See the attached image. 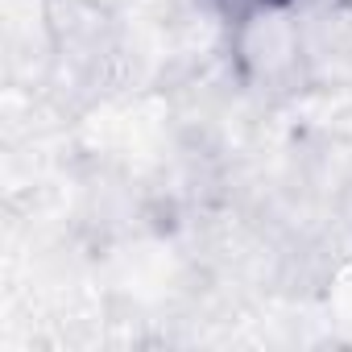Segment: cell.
<instances>
[{
  "instance_id": "obj_1",
  "label": "cell",
  "mask_w": 352,
  "mask_h": 352,
  "mask_svg": "<svg viewBox=\"0 0 352 352\" xmlns=\"http://www.w3.org/2000/svg\"><path fill=\"white\" fill-rule=\"evenodd\" d=\"M236 13H253V9H278V5H294V0H224Z\"/></svg>"
}]
</instances>
